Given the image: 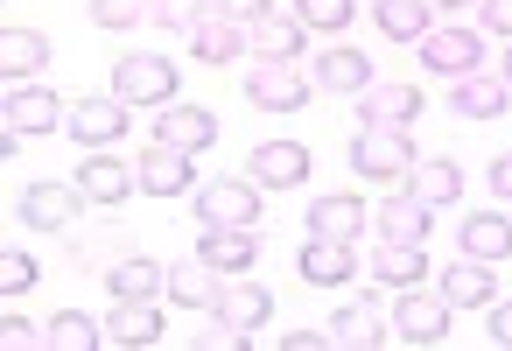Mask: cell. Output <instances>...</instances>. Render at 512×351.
<instances>
[{"instance_id":"16","label":"cell","mask_w":512,"mask_h":351,"mask_svg":"<svg viewBox=\"0 0 512 351\" xmlns=\"http://www.w3.org/2000/svg\"><path fill=\"white\" fill-rule=\"evenodd\" d=\"M512 106V78L505 71H470V78H456V92H449V113L456 120H498Z\"/></svg>"},{"instance_id":"28","label":"cell","mask_w":512,"mask_h":351,"mask_svg":"<svg viewBox=\"0 0 512 351\" xmlns=\"http://www.w3.org/2000/svg\"><path fill=\"white\" fill-rule=\"evenodd\" d=\"M50 57H57V43L43 29H8V36H0V71H8V78H43Z\"/></svg>"},{"instance_id":"34","label":"cell","mask_w":512,"mask_h":351,"mask_svg":"<svg viewBox=\"0 0 512 351\" xmlns=\"http://www.w3.org/2000/svg\"><path fill=\"white\" fill-rule=\"evenodd\" d=\"M372 22H379L386 43H421V36L435 29V22H428V0H379Z\"/></svg>"},{"instance_id":"21","label":"cell","mask_w":512,"mask_h":351,"mask_svg":"<svg viewBox=\"0 0 512 351\" xmlns=\"http://www.w3.org/2000/svg\"><path fill=\"white\" fill-rule=\"evenodd\" d=\"M246 50H260L274 64H295L309 50V22L302 15H260V22H246Z\"/></svg>"},{"instance_id":"27","label":"cell","mask_w":512,"mask_h":351,"mask_svg":"<svg viewBox=\"0 0 512 351\" xmlns=\"http://www.w3.org/2000/svg\"><path fill=\"white\" fill-rule=\"evenodd\" d=\"M372 232H379V239H428V204L400 183V190L372 211Z\"/></svg>"},{"instance_id":"38","label":"cell","mask_w":512,"mask_h":351,"mask_svg":"<svg viewBox=\"0 0 512 351\" xmlns=\"http://www.w3.org/2000/svg\"><path fill=\"white\" fill-rule=\"evenodd\" d=\"M92 22L99 29H134V22H148V0H92Z\"/></svg>"},{"instance_id":"44","label":"cell","mask_w":512,"mask_h":351,"mask_svg":"<svg viewBox=\"0 0 512 351\" xmlns=\"http://www.w3.org/2000/svg\"><path fill=\"white\" fill-rule=\"evenodd\" d=\"M428 8H470V0H428Z\"/></svg>"},{"instance_id":"12","label":"cell","mask_w":512,"mask_h":351,"mask_svg":"<svg viewBox=\"0 0 512 351\" xmlns=\"http://www.w3.org/2000/svg\"><path fill=\"white\" fill-rule=\"evenodd\" d=\"M309 148L302 141H260L253 155H246V176L260 183V190H295V183H309Z\"/></svg>"},{"instance_id":"25","label":"cell","mask_w":512,"mask_h":351,"mask_svg":"<svg viewBox=\"0 0 512 351\" xmlns=\"http://www.w3.org/2000/svg\"><path fill=\"white\" fill-rule=\"evenodd\" d=\"M323 337H330V344H351V351H365V344H386V337H393V316H379L372 302H344V309L323 323Z\"/></svg>"},{"instance_id":"1","label":"cell","mask_w":512,"mask_h":351,"mask_svg":"<svg viewBox=\"0 0 512 351\" xmlns=\"http://www.w3.org/2000/svg\"><path fill=\"white\" fill-rule=\"evenodd\" d=\"M414 141H407V127H358L351 134V169L365 176V183H386V190H400L407 176H414Z\"/></svg>"},{"instance_id":"9","label":"cell","mask_w":512,"mask_h":351,"mask_svg":"<svg viewBox=\"0 0 512 351\" xmlns=\"http://www.w3.org/2000/svg\"><path fill=\"white\" fill-rule=\"evenodd\" d=\"M78 211H85V190L78 183H36V190L15 197V218L36 225V232H71Z\"/></svg>"},{"instance_id":"24","label":"cell","mask_w":512,"mask_h":351,"mask_svg":"<svg viewBox=\"0 0 512 351\" xmlns=\"http://www.w3.org/2000/svg\"><path fill=\"white\" fill-rule=\"evenodd\" d=\"M106 344H113V351H148V344H162V309H155V302H113Z\"/></svg>"},{"instance_id":"29","label":"cell","mask_w":512,"mask_h":351,"mask_svg":"<svg viewBox=\"0 0 512 351\" xmlns=\"http://www.w3.org/2000/svg\"><path fill=\"white\" fill-rule=\"evenodd\" d=\"M239 50H246V22H232V15H211V22L190 29V57L197 64H232Z\"/></svg>"},{"instance_id":"43","label":"cell","mask_w":512,"mask_h":351,"mask_svg":"<svg viewBox=\"0 0 512 351\" xmlns=\"http://www.w3.org/2000/svg\"><path fill=\"white\" fill-rule=\"evenodd\" d=\"M281 344H288V351H316V344H330V337H323V330H288Z\"/></svg>"},{"instance_id":"40","label":"cell","mask_w":512,"mask_h":351,"mask_svg":"<svg viewBox=\"0 0 512 351\" xmlns=\"http://www.w3.org/2000/svg\"><path fill=\"white\" fill-rule=\"evenodd\" d=\"M484 183H491V197H498V204H512V148H505V155L484 169Z\"/></svg>"},{"instance_id":"33","label":"cell","mask_w":512,"mask_h":351,"mask_svg":"<svg viewBox=\"0 0 512 351\" xmlns=\"http://www.w3.org/2000/svg\"><path fill=\"white\" fill-rule=\"evenodd\" d=\"M463 253H477V260H512V218L505 211H477V218H463Z\"/></svg>"},{"instance_id":"30","label":"cell","mask_w":512,"mask_h":351,"mask_svg":"<svg viewBox=\"0 0 512 351\" xmlns=\"http://www.w3.org/2000/svg\"><path fill=\"white\" fill-rule=\"evenodd\" d=\"M407 190H414L428 211H442V204H456V197H463V169H456V162H442V155H421V162H414V176H407Z\"/></svg>"},{"instance_id":"15","label":"cell","mask_w":512,"mask_h":351,"mask_svg":"<svg viewBox=\"0 0 512 351\" xmlns=\"http://www.w3.org/2000/svg\"><path fill=\"white\" fill-rule=\"evenodd\" d=\"M309 232H316V239H351V246H358V239L372 232V204L351 197V190H330V197L309 204Z\"/></svg>"},{"instance_id":"45","label":"cell","mask_w":512,"mask_h":351,"mask_svg":"<svg viewBox=\"0 0 512 351\" xmlns=\"http://www.w3.org/2000/svg\"><path fill=\"white\" fill-rule=\"evenodd\" d=\"M505 78H512V50H505Z\"/></svg>"},{"instance_id":"11","label":"cell","mask_w":512,"mask_h":351,"mask_svg":"<svg viewBox=\"0 0 512 351\" xmlns=\"http://www.w3.org/2000/svg\"><path fill=\"white\" fill-rule=\"evenodd\" d=\"M197 218L204 225H260V183L253 176H225L197 190Z\"/></svg>"},{"instance_id":"22","label":"cell","mask_w":512,"mask_h":351,"mask_svg":"<svg viewBox=\"0 0 512 351\" xmlns=\"http://www.w3.org/2000/svg\"><path fill=\"white\" fill-rule=\"evenodd\" d=\"M141 190H148V197H190V190H197V169H190V155L155 141V148L141 155Z\"/></svg>"},{"instance_id":"26","label":"cell","mask_w":512,"mask_h":351,"mask_svg":"<svg viewBox=\"0 0 512 351\" xmlns=\"http://www.w3.org/2000/svg\"><path fill=\"white\" fill-rule=\"evenodd\" d=\"M218 288H225V274H218L204 253H190V260H176V267H169V302H183V309H211V302H218Z\"/></svg>"},{"instance_id":"18","label":"cell","mask_w":512,"mask_h":351,"mask_svg":"<svg viewBox=\"0 0 512 351\" xmlns=\"http://www.w3.org/2000/svg\"><path fill=\"white\" fill-rule=\"evenodd\" d=\"M155 141L162 148H183V155H204L211 141H218V113L211 106H162V120H155Z\"/></svg>"},{"instance_id":"32","label":"cell","mask_w":512,"mask_h":351,"mask_svg":"<svg viewBox=\"0 0 512 351\" xmlns=\"http://www.w3.org/2000/svg\"><path fill=\"white\" fill-rule=\"evenodd\" d=\"M36 337H43L50 351H92V344H106V323H99V316H85V309H57Z\"/></svg>"},{"instance_id":"6","label":"cell","mask_w":512,"mask_h":351,"mask_svg":"<svg viewBox=\"0 0 512 351\" xmlns=\"http://www.w3.org/2000/svg\"><path fill=\"white\" fill-rule=\"evenodd\" d=\"M78 190H85V204H127L134 190H141V169L134 162H120L113 148H85V162H78V176H71Z\"/></svg>"},{"instance_id":"42","label":"cell","mask_w":512,"mask_h":351,"mask_svg":"<svg viewBox=\"0 0 512 351\" xmlns=\"http://www.w3.org/2000/svg\"><path fill=\"white\" fill-rule=\"evenodd\" d=\"M484 29L512 43V0H484Z\"/></svg>"},{"instance_id":"35","label":"cell","mask_w":512,"mask_h":351,"mask_svg":"<svg viewBox=\"0 0 512 351\" xmlns=\"http://www.w3.org/2000/svg\"><path fill=\"white\" fill-rule=\"evenodd\" d=\"M218 15V0H148V22L155 29H176V36H190L197 22H211Z\"/></svg>"},{"instance_id":"7","label":"cell","mask_w":512,"mask_h":351,"mask_svg":"<svg viewBox=\"0 0 512 351\" xmlns=\"http://www.w3.org/2000/svg\"><path fill=\"white\" fill-rule=\"evenodd\" d=\"M246 106H260V113H302V106H309V78H302L295 64L260 57V64L246 71Z\"/></svg>"},{"instance_id":"4","label":"cell","mask_w":512,"mask_h":351,"mask_svg":"<svg viewBox=\"0 0 512 351\" xmlns=\"http://www.w3.org/2000/svg\"><path fill=\"white\" fill-rule=\"evenodd\" d=\"M113 92H120L127 106H169V99H176V64L155 57V50H134V57L113 64Z\"/></svg>"},{"instance_id":"5","label":"cell","mask_w":512,"mask_h":351,"mask_svg":"<svg viewBox=\"0 0 512 351\" xmlns=\"http://www.w3.org/2000/svg\"><path fill=\"white\" fill-rule=\"evenodd\" d=\"M449 316H456V302H449L442 288H435V295H428V288H400V309H393V337H400V344H421V351H428V344H442V337H449Z\"/></svg>"},{"instance_id":"8","label":"cell","mask_w":512,"mask_h":351,"mask_svg":"<svg viewBox=\"0 0 512 351\" xmlns=\"http://www.w3.org/2000/svg\"><path fill=\"white\" fill-rule=\"evenodd\" d=\"M414 57L442 78H470V71H484V36L477 29H428L414 43Z\"/></svg>"},{"instance_id":"17","label":"cell","mask_w":512,"mask_h":351,"mask_svg":"<svg viewBox=\"0 0 512 351\" xmlns=\"http://www.w3.org/2000/svg\"><path fill=\"white\" fill-rule=\"evenodd\" d=\"M428 113V99L414 85H365L358 92V127H414Z\"/></svg>"},{"instance_id":"41","label":"cell","mask_w":512,"mask_h":351,"mask_svg":"<svg viewBox=\"0 0 512 351\" xmlns=\"http://www.w3.org/2000/svg\"><path fill=\"white\" fill-rule=\"evenodd\" d=\"M218 15H232V22H260V15H274V0H218Z\"/></svg>"},{"instance_id":"13","label":"cell","mask_w":512,"mask_h":351,"mask_svg":"<svg viewBox=\"0 0 512 351\" xmlns=\"http://www.w3.org/2000/svg\"><path fill=\"white\" fill-rule=\"evenodd\" d=\"M197 253L218 274H253L260 267V225H204L197 232Z\"/></svg>"},{"instance_id":"3","label":"cell","mask_w":512,"mask_h":351,"mask_svg":"<svg viewBox=\"0 0 512 351\" xmlns=\"http://www.w3.org/2000/svg\"><path fill=\"white\" fill-rule=\"evenodd\" d=\"M134 127V106L120 99V92H99V99H71V113H64V134L78 141V148H113L120 134Z\"/></svg>"},{"instance_id":"31","label":"cell","mask_w":512,"mask_h":351,"mask_svg":"<svg viewBox=\"0 0 512 351\" xmlns=\"http://www.w3.org/2000/svg\"><path fill=\"white\" fill-rule=\"evenodd\" d=\"M316 85L323 92H365L372 85V57L365 50H316Z\"/></svg>"},{"instance_id":"37","label":"cell","mask_w":512,"mask_h":351,"mask_svg":"<svg viewBox=\"0 0 512 351\" xmlns=\"http://www.w3.org/2000/svg\"><path fill=\"white\" fill-rule=\"evenodd\" d=\"M36 281H43V267H36L22 246H8V253H0V295H8V302H15V295H29Z\"/></svg>"},{"instance_id":"39","label":"cell","mask_w":512,"mask_h":351,"mask_svg":"<svg viewBox=\"0 0 512 351\" xmlns=\"http://www.w3.org/2000/svg\"><path fill=\"white\" fill-rule=\"evenodd\" d=\"M484 344L512 351V302H491V316H484Z\"/></svg>"},{"instance_id":"2","label":"cell","mask_w":512,"mask_h":351,"mask_svg":"<svg viewBox=\"0 0 512 351\" xmlns=\"http://www.w3.org/2000/svg\"><path fill=\"white\" fill-rule=\"evenodd\" d=\"M64 113H71V99H57L43 78H8V99H0V127H8V134H57L64 127Z\"/></svg>"},{"instance_id":"14","label":"cell","mask_w":512,"mask_h":351,"mask_svg":"<svg viewBox=\"0 0 512 351\" xmlns=\"http://www.w3.org/2000/svg\"><path fill=\"white\" fill-rule=\"evenodd\" d=\"M211 316L253 337V330H267V323H274V295H267L260 281H246V274H225V288H218V302H211Z\"/></svg>"},{"instance_id":"20","label":"cell","mask_w":512,"mask_h":351,"mask_svg":"<svg viewBox=\"0 0 512 351\" xmlns=\"http://www.w3.org/2000/svg\"><path fill=\"white\" fill-rule=\"evenodd\" d=\"M365 274L386 281V288H421V274H428V239H379Z\"/></svg>"},{"instance_id":"19","label":"cell","mask_w":512,"mask_h":351,"mask_svg":"<svg viewBox=\"0 0 512 351\" xmlns=\"http://www.w3.org/2000/svg\"><path fill=\"white\" fill-rule=\"evenodd\" d=\"M106 288H113V302H155V295H169V267L155 253H120L106 267Z\"/></svg>"},{"instance_id":"10","label":"cell","mask_w":512,"mask_h":351,"mask_svg":"<svg viewBox=\"0 0 512 351\" xmlns=\"http://www.w3.org/2000/svg\"><path fill=\"white\" fill-rule=\"evenodd\" d=\"M295 274H302L309 288H344V281L365 274V260H358L351 239H316V232H309V246L295 253Z\"/></svg>"},{"instance_id":"23","label":"cell","mask_w":512,"mask_h":351,"mask_svg":"<svg viewBox=\"0 0 512 351\" xmlns=\"http://www.w3.org/2000/svg\"><path fill=\"white\" fill-rule=\"evenodd\" d=\"M442 295H449L456 309H491V302H498V274H491V260L463 253L456 267H442Z\"/></svg>"},{"instance_id":"36","label":"cell","mask_w":512,"mask_h":351,"mask_svg":"<svg viewBox=\"0 0 512 351\" xmlns=\"http://www.w3.org/2000/svg\"><path fill=\"white\" fill-rule=\"evenodd\" d=\"M288 15H302L316 36H337V29H351L358 0H288Z\"/></svg>"}]
</instances>
